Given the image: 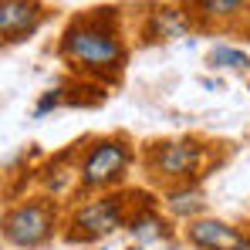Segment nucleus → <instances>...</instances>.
<instances>
[{
  "label": "nucleus",
  "mask_w": 250,
  "mask_h": 250,
  "mask_svg": "<svg viewBox=\"0 0 250 250\" xmlns=\"http://www.w3.org/2000/svg\"><path fill=\"white\" fill-rule=\"evenodd\" d=\"M58 54L82 78L115 82L128 61L122 14L115 7H91L84 14H75L58 38Z\"/></svg>",
  "instance_id": "1"
},
{
  "label": "nucleus",
  "mask_w": 250,
  "mask_h": 250,
  "mask_svg": "<svg viewBox=\"0 0 250 250\" xmlns=\"http://www.w3.org/2000/svg\"><path fill=\"white\" fill-rule=\"evenodd\" d=\"M209 146L200 139H159L152 146H146V172L159 183V186H193L200 179V172L207 166Z\"/></svg>",
  "instance_id": "2"
},
{
  "label": "nucleus",
  "mask_w": 250,
  "mask_h": 250,
  "mask_svg": "<svg viewBox=\"0 0 250 250\" xmlns=\"http://www.w3.org/2000/svg\"><path fill=\"white\" fill-rule=\"evenodd\" d=\"M132 166V146L125 135H105L95 139L82 152L78 163V179L82 189H112L125 179V172Z\"/></svg>",
  "instance_id": "3"
},
{
  "label": "nucleus",
  "mask_w": 250,
  "mask_h": 250,
  "mask_svg": "<svg viewBox=\"0 0 250 250\" xmlns=\"http://www.w3.org/2000/svg\"><path fill=\"white\" fill-rule=\"evenodd\" d=\"M119 227H128L125 200L122 196H98V200L82 203L71 213V220L64 227V237L71 244H88V240H105Z\"/></svg>",
  "instance_id": "4"
},
{
  "label": "nucleus",
  "mask_w": 250,
  "mask_h": 250,
  "mask_svg": "<svg viewBox=\"0 0 250 250\" xmlns=\"http://www.w3.org/2000/svg\"><path fill=\"white\" fill-rule=\"evenodd\" d=\"M58 209L51 200H27L3 216V240L14 247H41L51 240Z\"/></svg>",
  "instance_id": "5"
},
{
  "label": "nucleus",
  "mask_w": 250,
  "mask_h": 250,
  "mask_svg": "<svg viewBox=\"0 0 250 250\" xmlns=\"http://www.w3.org/2000/svg\"><path fill=\"white\" fill-rule=\"evenodd\" d=\"M51 21V7L44 0H0V41L3 47L24 44Z\"/></svg>",
  "instance_id": "6"
},
{
  "label": "nucleus",
  "mask_w": 250,
  "mask_h": 250,
  "mask_svg": "<svg viewBox=\"0 0 250 250\" xmlns=\"http://www.w3.org/2000/svg\"><path fill=\"white\" fill-rule=\"evenodd\" d=\"M193 31H196V24L183 10V3H152L142 10V21H139V38L146 44H169L189 38Z\"/></svg>",
  "instance_id": "7"
},
{
  "label": "nucleus",
  "mask_w": 250,
  "mask_h": 250,
  "mask_svg": "<svg viewBox=\"0 0 250 250\" xmlns=\"http://www.w3.org/2000/svg\"><path fill=\"white\" fill-rule=\"evenodd\" d=\"M186 240L196 250H250V237L216 216H196L186 223Z\"/></svg>",
  "instance_id": "8"
},
{
  "label": "nucleus",
  "mask_w": 250,
  "mask_h": 250,
  "mask_svg": "<svg viewBox=\"0 0 250 250\" xmlns=\"http://www.w3.org/2000/svg\"><path fill=\"white\" fill-rule=\"evenodd\" d=\"M179 3L193 17V24L207 31L237 27L240 21L250 17V0H179Z\"/></svg>",
  "instance_id": "9"
},
{
  "label": "nucleus",
  "mask_w": 250,
  "mask_h": 250,
  "mask_svg": "<svg viewBox=\"0 0 250 250\" xmlns=\"http://www.w3.org/2000/svg\"><path fill=\"white\" fill-rule=\"evenodd\" d=\"M125 230H128L139 244H159V240L169 237V223L159 213H152V209H142V213L128 216V227H125Z\"/></svg>",
  "instance_id": "10"
},
{
  "label": "nucleus",
  "mask_w": 250,
  "mask_h": 250,
  "mask_svg": "<svg viewBox=\"0 0 250 250\" xmlns=\"http://www.w3.org/2000/svg\"><path fill=\"white\" fill-rule=\"evenodd\" d=\"M203 189L193 183V186H176V189H169L166 193V207L172 216H179V220H196L200 216V209H203Z\"/></svg>",
  "instance_id": "11"
},
{
  "label": "nucleus",
  "mask_w": 250,
  "mask_h": 250,
  "mask_svg": "<svg viewBox=\"0 0 250 250\" xmlns=\"http://www.w3.org/2000/svg\"><path fill=\"white\" fill-rule=\"evenodd\" d=\"M209 68H220V71H233V75H250V54L240 47H230V44H213L207 54Z\"/></svg>",
  "instance_id": "12"
},
{
  "label": "nucleus",
  "mask_w": 250,
  "mask_h": 250,
  "mask_svg": "<svg viewBox=\"0 0 250 250\" xmlns=\"http://www.w3.org/2000/svg\"><path fill=\"white\" fill-rule=\"evenodd\" d=\"M61 105V88H51L47 95H44L41 102H38V108H34V119H44L51 108H58Z\"/></svg>",
  "instance_id": "13"
},
{
  "label": "nucleus",
  "mask_w": 250,
  "mask_h": 250,
  "mask_svg": "<svg viewBox=\"0 0 250 250\" xmlns=\"http://www.w3.org/2000/svg\"><path fill=\"white\" fill-rule=\"evenodd\" d=\"M132 250H135V247H132Z\"/></svg>",
  "instance_id": "14"
}]
</instances>
